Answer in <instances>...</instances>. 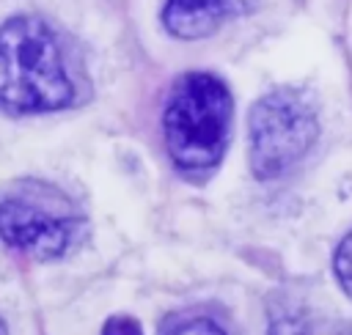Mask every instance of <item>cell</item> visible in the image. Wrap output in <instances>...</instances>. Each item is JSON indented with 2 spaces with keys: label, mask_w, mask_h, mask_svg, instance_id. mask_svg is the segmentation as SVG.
<instances>
[{
  "label": "cell",
  "mask_w": 352,
  "mask_h": 335,
  "mask_svg": "<svg viewBox=\"0 0 352 335\" xmlns=\"http://www.w3.org/2000/svg\"><path fill=\"white\" fill-rule=\"evenodd\" d=\"M74 102L63 47L38 16L0 25V107L8 113H50Z\"/></svg>",
  "instance_id": "cell-1"
},
{
  "label": "cell",
  "mask_w": 352,
  "mask_h": 335,
  "mask_svg": "<svg viewBox=\"0 0 352 335\" xmlns=\"http://www.w3.org/2000/svg\"><path fill=\"white\" fill-rule=\"evenodd\" d=\"M102 335H143V330H140V324H138L135 319H129V316H113V319L104 324Z\"/></svg>",
  "instance_id": "cell-9"
},
{
  "label": "cell",
  "mask_w": 352,
  "mask_h": 335,
  "mask_svg": "<svg viewBox=\"0 0 352 335\" xmlns=\"http://www.w3.org/2000/svg\"><path fill=\"white\" fill-rule=\"evenodd\" d=\"M0 335H6V327H3V321H0Z\"/></svg>",
  "instance_id": "cell-10"
},
{
  "label": "cell",
  "mask_w": 352,
  "mask_h": 335,
  "mask_svg": "<svg viewBox=\"0 0 352 335\" xmlns=\"http://www.w3.org/2000/svg\"><path fill=\"white\" fill-rule=\"evenodd\" d=\"M162 335H228L220 324H214L212 319H204V316H190V319H179V321H170Z\"/></svg>",
  "instance_id": "cell-7"
},
{
  "label": "cell",
  "mask_w": 352,
  "mask_h": 335,
  "mask_svg": "<svg viewBox=\"0 0 352 335\" xmlns=\"http://www.w3.org/2000/svg\"><path fill=\"white\" fill-rule=\"evenodd\" d=\"M256 0H168L162 22L176 38H204L234 16L253 8Z\"/></svg>",
  "instance_id": "cell-5"
},
{
  "label": "cell",
  "mask_w": 352,
  "mask_h": 335,
  "mask_svg": "<svg viewBox=\"0 0 352 335\" xmlns=\"http://www.w3.org/2000/svg\"><path fill=\"white\" fill-rule=\"evenodd\" d=\"M333 266H336V277H338L341 288L352 297V231H349V233L344 236V242L338 244Z\"/></svg>",
  "instance_id": "cell-8"
},
{
  "label": "cell",
  "mask_w": 352,
  "mask_h": 335,
  "mask_svg": "<svg viewBox=\"0 0 352 335\" xmlns=\"http://www.w3.org/2000/svg\"><path fill=\"white\" fill-rule=\"evenodd\" d=\"M270 335H346L336 327H319L314 319H302V316H283L278 321H272Z\"/></svg>",
  "instance_id": "cell-6"
},
{
  "label": "cell",
  "mask_w": 352,
  "mask_h": 335,
  "mask_svg": "<svg viewBox=\"0 0 352 335\" xmlns=\"http://www.w3.org/2000/svg\"><path fill=\"white\" fill-rule=\"evenodd\" d=\"M231 129V93L223 80L192 71L176 80L162 110L170 159L182 170H209L220 162Z\"/></svg>",
  "instance_id": "cell-2"
},
{
  "label": "cell",
  "mask_w": 352,
  "mask_h": 335,
  "mask_svg": "<svg viewBox=\"0 0 352 335\" xmlns=\"http://www.w3.org/2000/svg\"><path fill=\"white\" fill-rule=\"evenodd\" d=\"M74 203L44 181H16L0 198V236L33 258L60 255L77 236Z\"/></svg>",
  "instance_id": "cell-3"
},
{
  "label": "cell",
  "mask_w": 352,
  "mask_h": 335,
  "mask_svg": "<svg viewBox=\"0 0 352 335\" xmlns=\"http://www.w3.org/2000/svg\"><path fill=\"white\" fill-rule=\"evenodd\" d=\"M319 132L314 107L280 88L250 110V165L258 178L286 176L314 146Z\"/></svg>",
  "instance_id": "cell-4"
}]
</instances>
